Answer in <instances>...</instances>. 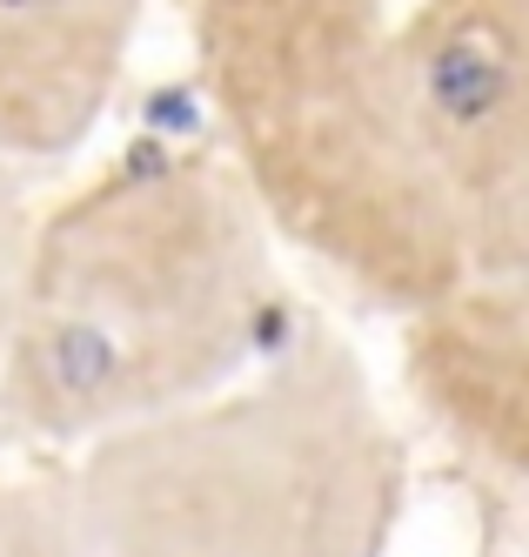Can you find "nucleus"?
I'll return each instance as SVG.
<instances>
[{"instance_id": "f257e3e1", "label": "nucleus", "mask_w": 529, "mask_h": 557, "mask_svg": "<svg viewBox=\"0 0 529 557\" xmlns=\"http://www.w3.org/2000/svg\"><path fill=\"white\" fill-rule=\"evenodd\" d=\"M201 54L255 195L389 302L509 289L522 0H209Z\"/></svg>"}, {"instance_id": "f03ea898", "label": "nucleus", "mask_w": 529, "mask_h": 557, "mask_svg": "<svg viewBox=\"0 0 529 557\" xmlns=\"http://www.w3.org/2000/svg\"><path fill=\"white\" fill-rule=\"evenodd\" d=\"M268 309L249 188L194 154L121 169L21 249L8 404L40 436L161 423L262 343Z\"/></svg>"}, {"instance_id": "7ed1b4c3", "label": "nucleus", "mask_w": 529, "mask_h": 557, "mask_svg": "<svg viewBox=\"0 0 529 557\" xmlns=\"http://www.w3.org/2000/svg\"><path fill=\"white\" fill-rule=\"evenodd\" d=\"M268 396L121 430L74 517L95 557H362L382 517V430L342 356Z\"/></svg>"}, {"instance_id": "20e7f679", "label": "nucleus", "mask_w": 529, "mask_h": 557, "mask_svg": "<svg viewBox=\"0 0 529 557\" xmlns=\"http://www.w3.org/2000/svg\"><path fill=\"white\" fill-rule=\"evenodd\" d=\"M148 0H0V154H54L108 108Z\"/></svg>"}, {"instance_id": "39448f33", "label": "nucleus", "mask_w": 529, "mask_h": 557, "mask_svg": "<svg viewBox=\"0 0 529 557\" xmlns=\"http://www.w3.org/2000/svg\"><path fill=\"white\" fill-rule=\"evenodd\" d=\"M0 557H95L74 517H54L48 497L0 484Z\"/></svg>"}, {"instance_id": "423d86ee", "label": "nucleus", "mask_w": 529, "mask_h": 557, "mask_svg": "<svg viewBox=\"0 0 529 557\" xmlns=\"http://www.w3.org/2000/svg\"><path fill=\"white\" fill-rule=\"evenodd\" d=\"M21 215H14V195L0 188V336H8V309H14V275H21Z\"/></svg>"}]
</instances>
